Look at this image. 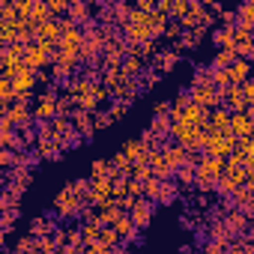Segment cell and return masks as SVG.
Instances as JSON below:
<instances>
[{
  "label": "cell",
  "mask_w": 254,
  "mask_h": 254,
  "mask_svg": "<svg viewBox=\"0 0 254 254\" xmlns=\"http://www.w3.org/2000/svg\"><path fill=\"white\" fill-rule=\"evenodd\" d=\"M84 197L75 191V186L72 183H66L63 186V191H57V197H54V215L60 218V221H69V218H78L81 215V209H84Z\"/></svg>",
  "instance_id": "obj_1"
},
{
  "label": "cell",
  "mask_w": 254,
  "mask_h": 254,
  "mask_svg": "<svg viewBox=\"0 0 254 254\" xmlns=\"http://www.w3.org/2000/svg\"><path fill=\"white\" fill-rule=\"evenodd\" d=\"M0 117H9L18 129H33V126H39L36 117H33V108L30 105H18V102H12V105L0 102Z\"/></svg>",
  "instance_id": "obj_2"
},
{
  "label": "cell",
  "mask_w": 254,
  "mask_h": 254,
  "mask_svg": "<svg viewBox=\"0 0 254 254\" xmlns=\"http://www.w3.org/2000/svg\"><path fill=\"white\" fill-rule=\"evenodd\" d=\"M51 60H54V51H51V48H45L42 42H33V45H27L24 63H27L33 72H45V69H51Z\"/></svg>",
  "instance_id": "obj_3"
},
{
  "label": "cell",
  "mask_w": 254,
  "mask_h": 254,
  "mask_svg": "<svg viewBox=\"0 0 254 254\" xmlns=\"http://www.w3.org/2000/svg\"><path fill=\"white\" fill-rule=\"evenodd\" d=\"M233 150H236V138H233V135H215V138H209V141H206L203 156L230 159V156H233Z\"/></svg>",
  "instance_id": "obj_4"
},
{
  "label": "cell",
  "mask_w": 254,
  "mask_h": 254,
  "mask_svg": "<svg viewBox=\"0 0 254 254\" xmlns=\"http://www.w3.org/2000/svg\"><path fill=\"white\" fill-rule=\"evenodd\" d=\"M224 174H227V159L203 156V159H200V165H197V177H200V180H212V183H218Z\"/></svg>",
  "instance_id": "obj_5"
},
{
  "label": "cell",
  "mask_w": 254,
  "mask_h": 254,
  "mask_svg": "<svg viewBox=\"0 0 254 254\" xmlns=\"http://www.w3.org/2000/svg\"><path fill=\"white\" fill-rule=\"evenodd\" d=\"M33 117H36V123H51V120L57 117V96H54V93L36 96V102H33Z\"/></svg>",
  "instance_id": "obj_6"
},
{
  "label": "cell",
  "mask_w": 254,
  "mask_h": 254,
  "mask_svg": "<svg viewBox=\"0 0 254 254\" xmlns=\"http://www.w3.org/2000/svg\"><path fill=\"white\" fill-rule=\"evenodd\" d=\"M189 90H191V87H189ZM191 99H194V105H200V108H206V111L221 108V90H218V87H194V90H191Z\"/></svg>",
  "instance_id": "obj_7"
},
{
  "label": "cell",
  "mask_w": 254,
  "mask_h": 254,
  "mask_svg": "<svg viewBox=\"0 0 254 254\" xmlns=\"http://www.w3.org/2000/svg\"><path fill=\"white\" fill-rule=\"evenodd\" d=\"M123 36H126V42H132V45H144L147 39H153V30H150L147 21H129V24L123 27Z\"/></svg>",
  "instance_id": "obj_8"
},
{
  "label": "cell",
  "mask_w": 254,
  "mask_h": 254,
  "mask_svg": "<svg viewBox=\"0 0 254 254\" xmlns=\"http://www.w3.org/2000/svg\"><path fill=\"white\" fill-rule=\"evenodd\" d=\"M206 36H212V30H206V27H191V30L183 33V39H180L174 48H177V51H194V48H200V42H203Z\"/></svg>",
  "instance_id": "obj_9"
},
{
  "label": "cell",
  "mask_w": 254,
  "mask_h": 254,
  "mask_svg": "<svg viewBox=\"0 0 254 254\" xmlns=\"http://www.w3.org/2000/svg\"><path fill=\"white\" fill-rule=\"evenodd\" d=\"M36 132H39V129H36ZM36 156H39V159H48V162H57V159L63 156V150H60V144H57L51 135L39 132V141H36Z\"/></svg>",
  "instance_id": "obj_10"
},
{
  "label": "cell",
  "mask_w": 254,
  "mask_h": 254,
  "mask_svg": "<svg viewBox=\"0 0 254 254\" xmlns=\"http://www.w3.org/2000/svg\"><path fill=\"white\" fill-rule=\"evenodd\" d=\"M93 18H96V6L84 3V0H72V3H69V21H72V24L84 27V24L93 21Z\"/></svg>",
  "instance_id": "obj_11"
},
{
  "label": "cell",
  "mask_w": 254,
  "mask_h": 254,
  "mask_svg": "<svg viewBox=\"0 0 254 254\" xmlns=\"http://www.w3.org/2000/svg\"><path fill=\"white\" fill-rule=\"evenodd\" d=\"M224 221H227V227H230V233H233V236H245V233H251V230H254V224L248 221V215H245L239 206H236V209H230Z\"/></svg>",
  "instance_id": "obj_12"
},
{
  "label": "cell",
  "mask_w": 254,
  "mask_h": 254,
  "mask_svg": "<svg viewBox=\"0 0 254 254\" xmlns=\"http://www.w3.org/2000/svg\"><path fill=\"white\" fill-rule=\"evenodd\" d=\"M129 218L135 221V227H138V230H144V227H147V224L153 221V200L141 197V200H138V206H135V209L129 212Z\"/></svg>",
  "instance_id": "obj_13"
},
{
  "label": "cell",
  "mask_w": 254,
  "mask_h": 254,
  "mask_svg": "<svg viewBox=\"0 0 254 254\" xmlns=\"http://www.w3.org/2000/svg\"><path fill=\"white\" fill-rule=\"evenodd\" d=\"M209 242H224V245H230L236 236L230 233V227H227V221L221 218V221H212V224H206V233H203Z\"/></svg>",
  "instance_id": "obj_14"
},
{
  "label": "cell",
  "mask_w": 254,
  "mask_h": 254,
  "mask_svg": "<svg viewBox=\"0 0 254 254\" xmlns=\"http://www.w3.org/2000/svg\"><path fill=\"white\" fill-rule=\"evenodd\" d=\"M230 120H233V114H230L227 108H215V111H209V126H212L218 135H233V132H230Z\"/></svg>",
  "instance_id": "obj_15"
},
{
  "label": "cell",
  "mask_w": 254,
  "mask_h": 254,
  "mask_svg": "<svg viewBox=\"0 0 254 254\" xmlns=\"http://www.w3.org/2000/svg\"><path fill=\"white\" fill-rule=\"evenodd\" d=\"M189 156H191V153H189L186 147H180V144H174V141H171V144L165 147V159H168V165H171L174 171H180V168H186V165H189Z\"/></svg>",
  "instance_id": "obj_16"
},
{
  "label": "cell",
  "mask_w": 254,
  "mask_h": 254,
  "mask_svg": "<svg viewBox=\"0 0 254 254\" xmlns=\"http://www.w3.org/2000/svg\"><path fill=\"white\" fill-rule=\"evenodd\" d=\"M114 197V183L105 177V180H93V189H90V203H105V200H111Z\"/></svg>",
  "instance_id": "obj_17"
},
{
  "label": "cell",
  "mask_w": 254,
  "mask_h": 254,
  "mask_svg": "<svg viewBox=\"0 0 254 254\" xmlns=\"http://www.w3.org/2000/svg\"><path fill=\"white\" fill-rule=\"evenodd\" d=\"M72 126L78 129V135H81V138H90V135H96L93 114H87V111H81V108H75V114H72Z\"/></svg>",
  "instance_id": "obj_18"
},
{
  "label": "cell",
  "mask_w": 254,
  "mask_h": 254,
  "mask_svg": "<svg viewBox=\"0 0 254 254\" xmlns=\"http://www.w3.org/2000/svg\"><path fill=\"white\" fill-rule=\"evenodd\" d=\"M180 57H183V51H177V48H168V51H162V54L153 60V69H156L159 75H165V72H171V69L180 63Z\"/></svg>",
  "instance_id": "obj_19"
},
{
  "label": "cell",
  "mask_w": 254,
  "mask_h": 254,
  "mask_svg": "<svg viewBox=\"0 0 254 254\" xmlns=\"http://www.w3.org/2000/svg\"><path fill=\"white\" fill-rule=\"evenodd\" d=\"M251 72H254V66H251L248 60H236V63H233V66L227 69V78H230V84H236V87H242V84H245L248 78H254Z\"/></svg>",
  "instance_id": "obj_20"
},
{
  "label": "cell",
  "mask_w": 254,
  "mask_h": 254,
  "mask_svg": "<svg viewBox=\"0 0 254 254\" xmlns=\"http://www.w3.org/2000/svg\"><path fill=\"white\" fill-rule=\"evenodd\" d=\"M114 230H117V236H120V242H123V245L138 242V227H135V221H132L129 215H123V218L114 224Z\"/></svg>",
  "instance_id": "obj_21"
},
{
  "label": "cell",
  "mask_w": 254,
  "mask_h": 254,
  "mask_svg": "<svg viewBox=\"0 0 254 254\" xmlns=\"http://www.w3.org/2000/svg\"><path fill=\"white\" fill-rule=\"evenodd\" d=\"M12 81H15V96H27V93H33V87L39 84V81H36V72H33L30 66H27L24 72H18Z\"/></svg>",
  "instance_id": "obj_22"
},
{
  "label": "cell",
  "mask_w": 254,
  "mask_h": 254,
  "mask_svg": "<svg viewBox=\"0 0 254 254\" xmlns=\"http://www.w3.org/2000/svg\"><path fill=\"white\" fill-rule=\"evenodd\" d=\"M54 230H57V221L48 218V215H36V218L30 221V236H36V239H42V236H54Z\"/></svg>",
  "instance_id": "obj_23"
},
{
  "label": "cell",
  "mask_w": 254,
  "mask_h": 254,
  "mask_svg": "<svg viewBox=\"0 0 254 254\" xmlns=\"http://www.w3.org/2000/svg\"><path fill=\"white\" fill-rule=\"evenodd\" d=\"M123 72H126V78H144V72H150V60H144V57H126L123 60Z\"/></svg>",
  "instance_id": "obj_24"
},
{
  "label": "cell",
  "mask_w": 254,
  "mask_h": 254,
  "mask_svg": "<svg viewBox=\"0 0 254 254\" xmlns=\"http://www.w3.org/2000/svg\"><path fill=\"white\" fill-rule=\"evenodd\" d=\"M33 183V171H9L6 174V189H15L24 194V189H30Z\"/></svg>",
  "instance_id": "obj_25"
},
{
  "label": "cell",
  "mask_w": 254,
  "mask_h": 254,
  "mask_svg": "<svg viewBox=\"0 0 254 254\" xmlns=\"http://www.w3.org/2000/svg\"><path fill=\"white\" fill-rule=\"evenodd\" d=\"M123 153L129 156L132 162H144V165H150V150L144 147V141H141V138H135V141H126Z\"/></svg>",
  "instance_id": "obj_26"
},
{
  "label": "cell",
  "mask_w": 254,
  "mask_h": 254,
  "mask_svg": "<svg viewBox=\"0 0 254 254\" xmlns=\"http://www.w3.org/2000/svg\"><path fill=\"white\" fill-rule=\"evenodd\" d=\"M233 33H236V27H215L209 39L215 42L218 51H221V48H236V36H233Z\"/></svg>",
  "instance_id": "obj_27"
},
{
  "label": "cell",
  "mask_w": 254,
  "mask_h": 254,
  "mask_svg": "<svg viewBox=\"0 0 254 254\" xmlns=\"http://www.w3.org/2000/svg\"><path fill=\"white\" fill-rule=\"evenodd\" d=\"M236 27H251L254 30V0H245V3L236 6Z\"/></svg>",
  "instance_id": "obj_28"
},
{
  "label": "cell",
  "mask_w": 254,
  "mask_h": 254,
  "mask_svg": "<svg viewBox=\"0 0 254 254\" xmlns=\"http://www.w3.org/2000/svg\"><path fill=\"white\" fill-rule=\"evenodd\" d=\"M236 60H239L236 48H221V51H215V57H212V66H215V69H230Z\"/></svg>",
  "instance_id": "obj_29"
},
{
  "label": "cell",
  "mask_w": 254,
  "mask_h": 254,
  "mask_svg": "<svg viewBox=\"0 0 254 254\" xmlns=\"http://www.w3.org/2000/svg\"><path fill=\"white\" fill-rule=\"evenodd\" d=\"M212 72H215L212 63H209V66H197V69H194V78H191V90H194V87H215V84H212Z\"/></svg>",
  "instance_id": "obj_30"
},
{
  "label": "cell",
  "mask_w": 254,
  "mask_h": 254,
  "mask_svg": "<svg viewBox=\"0 0 254 254\" xmlns=\"http://www.w3.org/2000/svg\"><path fill=\"white\" fill-rule=\"evenodd\" d=\"M111 174H114L111 159H96V162L90 165V180H105V177H111Z\"/></svg>",
  "instance_id": "obj_31"
},
{
  "label": "cell",
  "mask_w": 254,
  "mask_h": 254,
  "mask_svg": "<svg viewBox=\"0 0 254 254\" xmlns=\"http://www.w3.org/2000/svg\"><path fill=\"white\" fill-rule=\"evenodd\" d=\"M177 197H180V186H177V180H171V183H162V191H159L156 203H174Z\"/></svg>",
  "instance_id": "obj_32"
},
{
  "label": "cell",
  "mask_w": 254,
  "mask_h": 254,
  "mask_svg": "<svg viewBox=\"0 0 254 254\" xmlns=\"http://www.w3.org/2000/svg\"><path fill=\"white\" fill-rule=\"evenodd\" d=\"M18 200H21V191L6 189L3 194H0V209H3V212H12V209H18Z\"/></svg>",
  "instance_id": "obj_33"
},
{
  "label": "cell",
  "mask_w": 254,
  "mask_h": 254,
  "mask_svg": "<svg viewBox=\"0 0 254 254\" xmlns=\"http://www.w3.org/2000/svg\"><path fill=\"white\" fill-rule=\"evenodd\" d=\"M150 129H153L159 138H171V129H174V123H171V117H153Z\"/></svg>",
  "instance_id": "obj_34"
},
{
  "label": "cell",
  "mask_w": 254,
  "mask_h": 254,
  "mask_svg": "<svg viewBox=\"0 0 254 254\" xmlns=\"http://www.w3.org/2000/svg\"><path fill=\"white\" fill-rule=\"evenodd\" d=\"M126 177H129V180H141V183H147V180H153V168H150V165H144V162H135Z\"/></svg>",
  "instance_id": "obj_35"
},
{
  "label": "cell",
  "mask_w": 254,
  "mask_h": 254,
  "mask_svg": "<svg viewBox=\"0 0 254 254\" xmlns=\"http://www.w3.org/2000/svg\"><path fill=\"white\" fill-rule=\"evenodd\" d=\"M81 236H84L87 245H90V242H99V236H102V224H99V221H84V224H81Z\"/></svg>",
  "instance_id": "obj_36"
},
{
  "label": "cell",
  "mask_w": 254,
  "mask_h": 254,
  "mask_svg": "<svg viewBox=\"0 0 254 254\" xmlns=\"http://www.w3.org/2000/svg\"><path fill=\"white\" fill-rule=\"evenodd\" d=\"M0 102L3 105L15 102V81L12 78H0Z\"/></svg>",
  "instance_id": "obj_37"
},
{
  "label": "cell",
  "mask_w": 254,
  "mask_h": 254,
  "mask_svg": "<svg viewBox=\"0 0 254 254\" xmlns=\"http://www.w3.org/2000/svg\"><path fill=\"white\" fill-rule=\"evenodd\" d=\"M36 251V236H18V242L12 245V254H33Z\"/></svg>",
  "instance_id": "obj_38"
},
{
  "label": "cell",
  "mask_w": 254,
  "mask_h": 254,
  "mask_svg": "<svg viewBox=\"0 0 254 254\" xmlns=\"http://www.w3.org/2000/svg\"><path fill=\"white\" fill-rule=\"evenodd\" d=\"M111 165H114V168H117V171H120V174L126 177V174H129V168H132L135 162H132L129 156H126L123 150H120V153H114V156H111Z\"/></svg>",
  "instance_id": "obj_39"
},
{
  "label": "cell",
  "mask_w": 254,
  "mask_h": 254,
  "mask_svg": "<svg viewBox=\"0 0 254 254\" xmlns=\"http://www.w3.org/2000/svg\"><path fill=\"white\" fill-rule=\"evenodd\" d=\"M63 236H66V245L72 248H84V236H81V227H63Z\"/></svg>",
  "instance_id": "obj_40"
},
{
  "label": "cell",
  "mask_w": 254,
  "mask_h": 254,
  "mask_svg": "<svg viewBox=\"0 0 254 254\" xmlns=\"http://www.w3.org/2000/svg\"><path fill=\"white\" fill-rule=\"evenodd\" d=\"M189 12H191V0H174V9H171V18L174 21H183Z\"/></svg>",
  "instance_id": "obj_41"
},
{
  "label": "cell",
  "mask_w": 254,
  "mask_h": 254,
  "mask_svg": "<svg viewBox=\"0 0 254 254\" xmlns=\"http://www.w3.org/2000/svg\"><path fill=\"white\" fill-rule=\"evenodd\" d=\"M99 245H105V248H117V245H123V242H120V236H117V230H114V227H102Z\"/></svg>",
  "instance_id": "obj_42"
},
{
  "label": "cell",
  "mask_w": 254,
  "mask_h": 254,
  "mask_svg": "<svg viewBox=\"0 0 254 254\" xmlns=\"http://www.w3.org/2000/svg\"><path fill=\"white\" fill-rule=\"evenodd\" d=\"M159 191H162V180H156V177H153V180H147V183H144V197H147V200H153V203H156V200H159Z\"/></svg>",
  "instance_id": "obj_43"
},
{
  "label": "cell",
  "mask_w": 254,
  "mask_h": 254,
  "mask_svg": "<svg viewBox=\"0 0 254 254\" xmlns=\"http://www.w3.org/2000/svg\"><path fill=\"white\" fill-rule=\"evenodd\" d=\"M183 33H186V30H183V24H180V21H174V18H171V21H168V30H165V39H171V42H174V45H177V42H180V39H183Z\"/></svg>",
  "instance_id": "obj_44"
},
{
  "label": "cell",
  "mask_w": 254,
  "mask_h": 254,
  "mask_svg": "<svg viewBox=\"0 0 254 254\" xmlns=\"http://www.w3.org/2000/svg\"><path fill=\"white\" fill-rule=\"evenodd\" d=\"M126 197H144V183L126 177Z\"/></svg>",
  "instance_id": "obj_45"
},
{
  "label": "cell",
  "mask_w": 254,
  "mask_h": 254,
  "mask_svg": "<svg viewBox=\"0 0 254 254\" xmlns=\"http://www.w3.org/2000/svg\"><path fill=\"white\" fill-rule=\"evenodd\" d=\"M138 81H141V90H153V87L162 81V75H159V72L150 66V72H144V78H138Z\"/></svg>",
  "instance_id": "obj_46"
},
{
  "label": "cell",
  "mask_w": 254,
  "mask_h": 254,
  "mask_svg": "<svg viewBox=\"0 0 254 254\" xmlns=\"http://www.w3.org/2000/svg\"><path fill=\"white\" fill-rule=\"evenodd\" d=\"M0 168H3L6 174L15 168V150H0Z\"/></svg>",
  "instance_id": "obj_47"
},
{
  "label": "cell",
  "mask_w": 254,
  "mask_h": 254,
  "mask_svg": "<svg viewBox=\"0 0 254 254\" xmlns=\"http://www.w3.org/2000/svg\"><path fill=\"white\" fill-rule=\"evenodd\" d=\"M191 102H194V99H191V90H180L177 99H174V108H177V111H186Z\"/></svg>",
  "instance_id": "obj_48"
},
{
  "label": "cell",
  "mask_w": 254,
  "mask_h": 254,
  "mask_svg": "<svg viewBox=\"0 0 254 254\" xmlns=\"http://www.w3.org/2000/svg\"><path fill=\"white\" fill-rule=\"evenodd\" d=\"M171 114H174V102L159 99V102H156V108H153V117H171Z\"/></svg>",
  "instance_id": "obj_49"
},
{
  "label": "cell",
  "mask_w": 254,
  "mask_h": 254,
  "mask_svg": "<svg viewBox=\"0 0 254 254\" xmlns=\"http://www.w3.org/2000/svg\"><path fill=\"white\" fill-rule=\"evenodd\" d=\"M114 120H111V114L108 111H99V114H93V126H96V132H102V129H108Z\"/></svg>",
  "instance_id": "obj_50"
},
{
  "label": "cell",
  "mask_w": 254,
  "mask_h": 254,
  "mask_svg": "<svg viewBox=\"0 0 254 254\" xmlns=\"http://www.w3.org/2000/svg\"><path fill=\"white\" fill-rule=\"evenodd\" d=\"M126 111H129V105H123V102H111L108 105V114H111V120L117 123V120H123L126 117Z\"/></svg>",
  "instance_id": "obj_51"
},
{
  "label": "cell",
  "mask_w": 254,
  "mask_h": 254,
  "mask_svg": "<svg viewBox=\"0 0 254 254\" xmlns=\"http://www.w3.org/2000/svg\"><path fill=\"white\" fill-rule=\"evenodd\" d=\"M203 254H227V245L224 242H203Z\"/></svg>",
  "instance_id": "obj_52"
},
{
  "label": "cell",
  "mask_w": 254,
  "mask_h": 254,
  "mask_svg": "<svg viewBox=\"0 0 254 254\" xmlns=\"http://www.w3.org/2000/svg\"><path fill=\"white\" fill-rule=\"evenodd\" d=\"M242 99H245V105H254V78H248L242 84Z\"/></svg>",
  "instance_id": "obj_53"
},
{
  "label": "cell",
  "mask_w": 254,
  "mask_h": 254,
  "mask_svg": "<svg viewBox=\"0 0 254 254\" xmlns=\"http://www.w3.org/2000/svg\"><path fill=\"white\" fill-rule=\"evenodd\" d=\"M171 9H174V0H162V3H156V12L165 15V18H171Z\"/></svg>",
  "instance_id": "obj_54"
}]
</instances>
